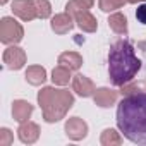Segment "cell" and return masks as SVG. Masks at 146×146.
<instances>
[{"label":"cell","instance_id":"6da1fadb","mask_svg":"<svg viewBox=\"0 0 146 146\" xmlns=\"http://www.w3.org/2000/svg\"><path fill=\"white\" fill-rule=\"evenodd\" d=\"M117 125L129 141L146 146V91L122 98L117 107Z\"/></svg>","mask_w":146,"mask_h":146},{"label":"cell","instance_id":"7a4b0ae2","mask_svg":"<svg viewBox=\"0 0 146 146\" xmlns=\"http://www.w3.org/2000/svg\"><path fill=\"white\" fill-rule=\"evenodd\" d=\"M141 69V60L136 57L132 45L119 40L108 53V76L113 86H124L132 81Z\"/></svg>","mask_w":146,"mask_h":146},{"label":"cell","instance_id":"3957f363","mask_svg":"<svg viewBox=\"0 0 146 146\" xmlns=\"http://www.w3.org/2000/svg\"><path fill=\"white\" fill-rule=\"evenodd\" d=\"M38 103L43 112V119L46 122H58L65 117L69 108L74 105V96L67 90H57V88H43L38 93Z\"/></svg>","mask_w":146,"mask_h":146},{"label":"cell","instance_id":"277c9868","mask_svg":"<svg viewBox=\"0 0 146 146\" xmlns=\"http://www.w3.org/2000/svg\"><path fill=\"white\" fill-rule=\"evenodd\" d=\"M24 36V29L23 26L12 19V17H4L0 23V41L5 45H16L23 40Z\"/></svg>","mask_w":146,"mask_h":146},{"label":"cell","instance_id":"5b68a950","mask_svg":"<svg viewBox=\"0 0 146 146\" xmlns=\"http://www.w3.org/2000/svg\"><path fill=\"white\" fill-rule=\"evenodd\" d=\"M4 64L9 69H12V70L21 69L26 64V53H24V50L19 48V46H16V45L14 46H9L4 52Z\"/></svg>","mask_w":146,"mask_h":146},{"label":"cell","instance_id":"8992f818","mask_svg":"<svg viewBox=\"0 0 146 146\" xmlns=\"http://www.w3.org/2000/svg\"><path fill=\"white\" fill-rule=\"evenodd\" d=\"M65 134L70 137V139H74V141H79L83 137H86L88 134V124L79 119V117H72L65 122Z\"/></svg>","mask_w":146,"mask_h":146},{"label":"cell","instance_id":"52a82bcc","mask_svg":"<svg viewBox=\"0 0 146 146\" xmlns=\"http://www.w3.org/2000/svg\"><path fill=\"white\" fill-rule=\"evenodd\" d=\"M12 12H14L17 17H21L23 21H33V19L38 17L33 0H14V4H12Z\"/></svg>","mask_w":146,"mask_h":146},{"label":"cell","instance_id":"ba28073f","mask_svg":"<svg viewBox=\"0 0 146 146\" xmlns=\"http://www.w3.org/2000/svg\"><path fill=\"white\" fill-rule=\"evenodd\" d=\"M72 90H74L79 96H83V98L93 96V95H95V91H96V88H95L93 81H91V79H88V78H86V76H83V74H78V76L72 78Z\"/></svg>","mask_w":146,"mask_h":146},{"label":"cell","instance_id":"9c48e42d","mask_svg":"<svg viewBox=\"0 0 146 146\" xmlns=\"http://www.w3.org/2000/svg\"><path fill=\"white\" fill-rule=\"evenodd\" d=\"M17 136H19V139H21L23 143L33 144V143H36L38 137H40V127H38V124L29 122V120L21 122V125H19V129H17Z\"/></svg>","mask_w":146,"mask_h":146},{"label":"cell","instance_id":"30bf717a","mask_svg":"<svg viewBox=\"0 0 146 146\" xmlns=\"http://www.w3.org/2000/svg\"><path fill=\"white\" fill-rule=\"evenodd\" d=\"M74 21L78 23V26L86 31V33H95L96 28H98V23L95 19V16L90 12V9H84V11H79V12H74Z\"/></svg>","mask_w":146,"mask_h":146},{"label":"cell","instance_id":"8fae6325","mask_svg":"<svg viewBox=\"0 0 146 146\" xmlns=\"http://www.w3.org/2000/svg\"><path fill=\"white\" fill-rule=\"evenodd\" d=\"M74 26V16L70 12H64V14H57L53 19H52V29L57 33V35H65L72 29Z\"/></svg>","mask_w":146,"mask_h":146},{"label":"cell","instance_id":"7c38bea8","mask_svg":"<svg viewBox=\"0 0 146 146\" xmlns=\"http://www.w3.org/2000/svg\"><path fill=\"white\" fill-rule=\"evenodd\" d=\"M117 91L110 90V88H100L95 91V103L102 108H107V107H112L115 102H117Z\"/></svg>","mask_w":146,"mask_h":146},{"label":"cell","instance_id":"4fadbf2b","mask_svg":"<svg viewBox=\"0 0 146 146\" xmlns=\"http://www.w3.org/2000/svg\"><path fill=\"white\" fill-rule=\"evenodd\" d=\"M33 113V105L24 100H16L12 103V115L17 122H26Z\"/></svg>","mask_w":146,"mask_h":146},{"label":"cell","instance_id":"5bb4252c","mask_svg":"<svg viewBox=\"0 0 146 146\" xmlns=\"http://www.w3.org/2000/svg\"><path fill=\"white\" fill-rule=\"evenodd\" d=\"M58 64L70 69V70H78L83 65V57L79 53H76V52H64L58 57Z\"/></svg>","mask_w":146,"mask_h":146},{"label":"cell","instance_id":"9a60e30c","mask_svg":"<svg viewBox=\"0 0 146 146\" xmlns=\"http://www.w3.org/2000/svg\"><path fill=\"white\" fill-rule=\"evenodd\" d=\"M45 79H46V70L41 65H31V67H28V70H26V81L29 84L40 86V84L45 83Z\"/></svg>","mask_w":146,"mask_h":146},{"label":"cell","instance_id":"2e32d148","mask_svg":"<svg viewBox=\"0 0 146 146\" xmlns=\"http://www.w3.org/2000/svg\"><path fill=\"white\" fill-rule=\"evenodd\" d=\"M108 26L117 35H127V19L120 12H115V14H112L108 17Z\"/></svg>","mask_w":146,"mask_h":146},{"label":"cell","instance_id":"e0dca14e","mask_svg":"<svg viewBox=\"0 0 146 146\" xmlns=\"http://www.w3.org/2000/svg\"><path fill=\"white\" fill-rule=\"evenodd\" d=\"M69 79H70V69H67V67H64V65L58 64V65L52 70V81H53V84L64 86V84L69 83Z\"/></svg>","mask_w":146,"mask_h":146},{"label":"cell","instance_id":"ac0fdd59","mask_svg":"<svg viewBox=\"0 0 146 146\" xmlns=\"http://www.w3.org/2000/svg\"><path fill=\"white\" fill-rule=\"evenodd\" d=\"M100 143L103 146H113V144H120L122 143V137L117 131L113 129H105L102 132V137H100Z\"/></svg>","mask_w":146,"mask_h":146},{"label":"cell","instance_id":"d6986e66","mask_svg":"<svg viewBox=\"0 0 146 146\" xmlns=\"http://www.w3.org/2000/svg\"><path fill=\"white\" fill-rule=\"evenodd\" d=\"M33 4H35L36 14H38L40 19L50 17V14H52V5H50L48 0H33Z\"/></svg>","mask_w":146,"mask_h":146},{"label":"cell","instance_id":"ffe728a7","mask_svg":"<svg viewBox=\"0 0 146 146\" xmlns=\"http://www.w3.org/2000/svg\"><path fill=\"white\" fill-rule=\"evenodd\" d=\"M98 4H100V9L103 12H112V11H117L129 2L127 0H98Z\"/></svg>","mask_w":146,"mask_h":146},{"label":"cell","instance_id":"44dd1931","mask_svg":"<svg viewBox=\"0 0 146 146\" xmlns=\"http://www.w3.org/2000/svg\"><path fill=\"white\" fill-rule=\"evenodd\" d=\"M14 141V137H12V132L9 131V129H0V144L2 146H9L11 143Z\"/></svg>","mask_w":146,"mask_h":146},{"label":"cell","instance_id":"7402d4cb","mask_svg":"<svg viewBox=\"0 0 146 146\" xmlns=\"http://www.w3.org/2000/svg\"><path fill=\"white\" fill-rule=\"evenodd\" d=\"M136 19L141 23V24H146V4H141L136 11Z\"/></svg>","mask_w":146,"mask_h":146},{"label":"cell","instance_id":"603a6c76","mask_svg":"<svg viewBox=\"0 0 146 146\" xmlns=\"http://www.w3.org/2000/svg\"><path fill=\"white\" fill-rule=\"evenodd\" d=\"M83 2H86L90 7H93V4H95V0H83Z\"/></svg>","mask_w":146,"mask_h":146},{"label":"cell","instance_id":"cb8c5ba5","mask_svg":"<svg viewBox=\"0 0 146 146\" xmlns=\"http://www.w3.org/2000/svg\"><path fill=\"white\" fill-rule=\"evenodd\" d=\"M129 4H137V2H144V0H127Z\"/></svg>","mask_w":146,"mask_h":146},{"label":"cell","instance_id":"d4e9b609","mask_svg":"<svg viewBox=\"0 0 146 146\" xmlns=\"http://www.w3.org/2000/svg\"><path fill=\"white\" fill-rule=\"evenodd\" d=\"M5 2H7V0H0V4H2V5H4V4H5Z\"/></svg>","mask_w":146,"mask_h":146}]
</instances>
